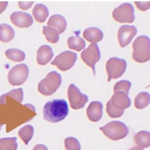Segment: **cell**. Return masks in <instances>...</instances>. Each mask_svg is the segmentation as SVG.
<instances>
[{"label": "cell", "instance_id": "obj_1", "mask_svg": "<svg viewBox=\"0 0 150 150\" xmlns=\"http://www.w3.org/2000/svg\"><path fill=\"white\" fill-rule=\"evenodd\" d=\"M44 119L50 122H57L64 120L69 113L67 102L62 99L53 100L46 103L43 107Z\"/></svg>", "mask_w": 150, "mask_h": 150}, {"label": "cell", "instance_id": "obj_2", "mask_svg": "<svg viewBox=\"0 0 150 150\" xmlns=\"http://www.w3.org/2000/svg\"><path fill=\"white\" fill-rule=\"evenodd\" d=\"M132 58L138 63H144L150 59V40L146 36L137 37L132 43Z\"/></svg>", "mask_w": 150, "mask_h": 150}, {"label": "cell", "instance_id": "obj_3", "mask_svg": "<svg viewBox=\"0 0 150 150\" xmlns=\"http://www.w3.org/2000/svg\"><path fill=\"white\" fill-rule=\"evenodd\" d=\"M62 83L60 74L55 71L49 73L46 77L42 80L38 84L39 91L45 96H50L56 91Z\"/></svg>", "mask_w": 150, "mask_h": 150}, {"label": "cell", "instance_id": "obj_4", "mask_svg": "<svg viewBox=\"0 0 150 150\" xmlns=\"http://www.w3.org/2000/svg\"><path fill=\"white\" fill-rule=\"evenodd\" d=\"M100 129L106 137L114 141L125 138L129 132L126 125L119 121H111L104 126L101 127Z\"/></svg>", "mask_w": 150, "mask_h": 150}, {"label": "cell", "instance_id": "obj_5", "mask_svg": "<svg viewBox=\"0 0 150 150\" xmlns=\"http://www.w3.org/2000/svg\"><path fill=\"white\" fill-rule=\"evenodd\" d=\"M127 68V62L123 59L110 58L106 63V70L108 74V81L121 77Z\"/></svg>", "mask_w": 150, "mask_h": 150}, {"label": "cell", "instance_id": "obj_6", "mask_svg": "<svg viewBox=\"0 0 150 150\" xmlns=\"http://www.w3.org/2000/svg\"><path fill=\"white\" fill-rule=\"evenodd\" d=\"M29 75V68L24 63L13 66L9 71L8 80L12 86H20L27 80Z\"/></svg>", "mask_w": 150, "mask_h": 150}, {"label": "cell", "instance_id": "obj_7", "mask_svg": "<svg viewBox=\"0 0 150 150\" xmlns=\"http://www.w3.org/2000/svg\"><path fill=\"white\" fill-rule=\"evenodd\" d=\"M112 15L120 23H132L135 19L134 7L129 3H124L114 9Z\"/></svg>", "mask_w": 150, "mask_h": 150}, {"label": "cell", "instance_id": "obj_8", "mask_svg": "<svg viewBox=\"0 0 150 150\" xmlns=\"http://www.w3.org/2000/svg\"><path fill=\"white\" fill-rule=\"evenodd\" d=\"M77 60V54L69 50L64 51L58 54L51 62L52 65L56 66L62 71L70 69Z\"/></svg>", "mask_w": 150, "mask_h": 150}, {"label": "cell", "instance_id": "obj_9", "mask_svg": "<svg viewBox=\"0 0 150 150\" xmlns=\"http://www.w3.org/2000/svg\"><path fill=\"white\" fill-rule=\"evenodd\" d=\"M67 95L70 107L74 110L83 108L88 101V97L86 94H82L79 88L73 84L69 86Z\"/></svg>", "mask_w": 150, "mask_h": 150}, {"label": "cell", "instance_id": "obj_10", "mask_svg": "<svg viewBox=\"0 0 150 150\" xmlns=\"http://www.w3.org/2000/svg\"><path fill=\"white\" fill-rule=\"evenodd\" d=\"M100 52L98 45L92 43L81 53V58L88 66L91 67L95 75V64L100 59Z\"/></svg>", "mask_w": 150, "mask_h": 150}, {"label": "cell", "instance_id": "obj_11", "mask_svg": "<svg viewBox=\"0 0 150 150\" xmlns=\"http://www.w3.org/2000/svg\"><path fill=\"white\" fill-rule=\"evenodd\" d=\"M137 29L134 26L122 25L118 31V39L121 47H124L130 43L137 35Z\"/></svg>", "mask_w": 150, "mask_h": 150}, {"label": "cell", "instance_id": "obj_12", "mask_svg": "<svg viewBox=\"0 0 150 150\" xmlns=\"http://www.w3.org/2000/svg\"><path fill=\"white\" fill-rule=\"evenodd\" d=\"M11 22L20 28H26L30 26L33 22L32 16L26 12L16 11L10 15Z\"/></svg>", "mask_w": 150, "mask_h": 150}, {"label": "cell", "instance_id": "obj_13", "mask_svg": "<svg viewBox=\"0 0 150 150\" xmlns=\"http://www.w3.org/2000/svg\"><path fill=\"white\" fill-rule=\"evenodd\" d=\"M108 101L113 107L120 111H124L131 105L130 98L127 94L122 91L114 92Z\"/></svg>", "mask_w": 150, "mask_h": 150}, {"label": "cell", "instance_id": "obj_14", "mask_svg": "<svg viewBox=\"0 0 150 150\" xmlns=\"http://www.w3.org/2000/svg\"><path fill=\"white\" fill-rule=\"evenodd\" d=\"M88 119L93 122L98 121L103 115V104L100 101L91 102L87 109Z\"/></svg>", "mask_w": 150, "mask_h": 150}, {"label": "cell", "instance_id": "obj_15", "mask_svg": "<svg viewBox=\"0 0 150 150\" xmlns=\"http://www.w3.org/2000/svg\"><path fill=\"white\" fill-rule=\"evenodd\" d=\"M53 56L52 48L48 45H42L38 50L36 59L40 65H45L48 63Z\"/></svg>", "mask_w": 150, "mask_h": 150}, {"label": "cell", "instance_id": "obj_16", "mask_svg": "<svg viewBox=\"0 0 150 150\" xmlns=\"http://www.w3.org/2000/svg\"><path fill=\"white\" fill-rule=\"evenodd\" d=\"M48 26L55 29L59 33L64 32L67 27V22L66 19L62 15L55 14L50 17L47 23Z\"/></svg>", "mask_w": 150, "mask_h": 150}, {"label": "cell", "instance_id": "obj_17", "mask_svg": "<svg viewBox=\"0 0 150 150\" xmlns=\"http://www.w3.org/2000/svg\"><path fill=\"white\" fill-rule=\"evenodd\" d=\"M83 36L88 42L96 43L101 41L103 38L102 31L100 29L94 27H91L85 29L83 32Z\"/></svg>", "mask_w": 150, "mask_h": 150}, {"label": "cell", "instance_id": "obj_18", "mask_svg": "<svg viewBox=\"0 0 150 150\" xmlns=\"http://www.w3.org/2000/svg\"><path fill=\"white\" fill-rule=\"evenodd\" d=\"M32 14L37 22L39 23H43L46 21L49 16V11L45 5L39 4L35 5L33 8Z\"/></svg>", "mask_w": 150, "mask_h": 150}, {"label": "cell", "instance_id": "obj_19", "mask_svg": "<svg viewBox=\"0 0 150 150\" xmlns=\"http://www.w3.org/2000/svg\"><path fill=\"white\" fill-rule=\"evenodd\" d=\"M15 36L14 29L8 24H0V41L8 43L11 41Z\"/></svg>", "mask_w": 150, "mask_h": 150}, {"label": "cell", "instance_id": "obj_20", "mask_svg": "<svg viewBox=\"0 0 150 150\" xmlns=\"http://www.w3.org/2000/svg\"><path fill=\"white\" fill-rule=\"evenodd\" d=\"M135 143L140 147L147 148L150 146V133L146 131H141L134 135Z\"/></svg>", "mask_w": 150, "mask_h": 150}, {"label": "cell", "instance_id": "obj_21", "mask_svg": "<svg viewBox=\"0 0 150 150\" xmlns=\"http://www.w3.org/2000/svg\"><path fill=\"white\" fill-rule=\"evenodd\" d=\"M5 55L9 60L16 62H22L25 59V53L20 49L15 48L7 49L5 51Z\"/></svg>", "mask_w": 150, "mask_h": 150}, {"label": "cell", "instance_id": "obj_22", "mask_svg": "<svg viewBox=\"0 0 150 150\" xmlns=\"http://www.w3.org/2000/svg\"><path fill=\"white\" fill-rule=\"evenodd\" d=\"M67 45L70 49L79 52L85 47L86 42L80 37L71 36L67 39Z\"/></svg>", "mask_w": 150, "mask_h": 150}, {"label": "cell", "instance_id": "obj_23", "mask_svg": "<svg viewBox=\"0 0 150 150\" xmlns=\"http://www.w3.org/2000/svg\"><path fill=\"white\" fill-rule=\"evenodd\" d=\"M149 94L145 91L141 92L135 98V107L138 109H143L149 104Z\"/></svg>", "mask_w": 150, "mask_h": 150}, {"label": "cell", "instance_id": "obj_24", "mask_svg": "<svg viewBox=\"0 0 150 150\" xmlns=\"http://www.w3.org/2000/svg\"><path fill=\"white\" fill-rule=\"evenodd\" d=\"M6 96H9L19 103H22L23 98V93L22 88H19L16 89H13L9 92L2 95L0 97V104H5V97Z\"/></svg>", "mask_w": 150, "mask_h": 150}, {"label": "cell", "instance_id": "obj_25", "mask_svg": "<svg viewBox=\"0 0 150 150\" xmlns=\"http://www.w3.org/2000/svg\"><path fill=\"white\" fill-rule=\"evenodd\" d=\"M43 34L45 36L46 40L52 43H56L59 39V33L54 28L50 26H43Z\"/></svg>", "mask_w": 150, "mask_h": 150}, {"label": "cell", "instance_id": "obj_26", "mask_svg": "<svg viewBox=\"0 0 150 150\" xmlns=\"http://www.w3.org/2000/svg\"><path fill=\"white\" fill-rule=\"evenodd\" d=\"M16 138H4L0 139V150H16Z\"/></svg>", "mask_w": 150, "mask_h": 150}, {"label": "cell", "instance_id": "obj_27", "mask_svg": "<svg viewBox=\"0 0 150 150\" xmlns=\"http://www.w3.org/2000/svg\"><path fill=\"white\" fill-rule=\"evenodd\" d=\"M34 132L33 127L30 125H26L23 127L18 132L19 136L22 141L27 145L32 139Z\"/></svg>", "mask_w": 150, "mask_h": 150}, {"label": "cell", "instance_id": "obj_28", "mask_svg": "<svg viewBox=\"0 0 150 150\" xmlns=\"http://www.w3.org/2000/svg\"><path fill=\"white\" fill-rule=\"evenodd\" d=\"M131 86V83L128 80H121L115 83L114 87V92L122 91L128 95Z\"/></svg>", "mask_w": 150, "mask_h": 150}, {"label": "cell", "instance_id": "obj_29", "mask_svg": "<svg viewBox=\"0 0 150 150\" xmlns=\"http://www.w3.org/2000/svg\"><path fill=\"white\" fill-rule=\"evenodd\" d=\"M64 146L67 150H80L79 141L74 137H67L64 139Z\"/></svg>", "mask_w": 150, "mask_h": 150}, {"label": "cell", "instance_id": "obj_30", "mask_svg": "<svg viewBox=\"0 0 150 150\" xmlns=\"http://www.w3.org/2000/svg\"><path fill=\"white\" fill-rule=\"evenodd\" d=\"M106 110L108 115L112 118L120 117L123 115L124 112V111H120L113 107L109 101H108V103H107Z\"/></svg>", "mask_w": 150, "mask_h": 150}, {"label": "cell", "instance_id": "obj_31", "mask_svg": "<svg viewBox=\"0 0 150 150\" xmlns=\"http://www.w3.org/2000/svg\"><path fill=\"white\" fill-rule=\"evenodd\" d=\"M135 4L137 8L140 11H145L149 9L150 8V2H135Z\"/></svg>", "mask_w": 150, "mask_h": 150}, {"label": "cell", "instance_id": "obj_32", "mask_svg": "<svg viewBox=\"0 0 150 150\" xmlns=\"http://www.w3.org/2000/svg\"><path fill=\"white\" fill-rule=\"evenodd\" d=\"M33 4H34L33 1H29V2L19 1L18 2V6L22 10H27L30 8Z\"/></svg>", "mask_w": 150, "mask_h": 150}, {"label": "cell", "instance_id": "obj_33", "mask_svg": "<svg viewBox=\"0 0 150 150\" xmlns=\"http://www.w3.org/2000/svg\"><path fill=\"white\" fill-rule=\"evenodd\" d=\"M8 2L6 1H0V14H1L6 8Z\"/></svg>", "mask_w": 150, "mask_h": 150}, {"label": "cell", "instance_id": "obj_34", "mask_svg": "<svg viewBox=\"0 0 150 150\" xmlns=\"http://www.w3.org/2000/svg\"><path fill=\"white\" fill-rule=\"evenodd\" d=\"M33 150H48V149L45 145L38 144L34 146Z\"/></svg>", "mask_w": 150, "mask_h": 150}, {"label": "cell", "instance_id": "obj_35", "mask_svg": "<svg viewBox=\"0 0 150 150\" xmlns=\"http://www.w3.org/2000/svg\"><path fill=\"white\" fill-rule=\"evenodd\" d=\"M129 150H144V149H143L142 147L136 146H134V147L131 148L129 149Z\"/></svg>", "mask_w": 150, "mask_h": 150}, {"label": "cell", "instance_id": "obj_36", "mask_svg": "<svg viewBox=\"0 0 150 150\" xmlns=\"http://www.w3.org/2000/svg\"><path fill=\"white\" fill-rule=\"evenodd\" d=\"M2 125H3V124H0V130H1V127H2Z\"/></svg>", "mask_w": 150, "mask_h": 150}]
</instances>
